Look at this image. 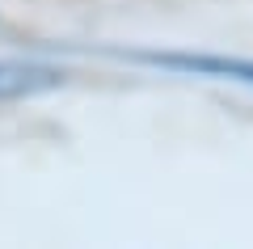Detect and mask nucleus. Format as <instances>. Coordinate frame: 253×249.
<instances>
[{"label": "nucleus", "mask_w": 253, "mask_h": 249, "mask_svg": "<svg viewBox=\"0 0 253 249\" xmlns=\"http://www.w3.org/2000/svg\"><path fill=\"white\" fill-rule=\"evenodd\" d=\"M131 63H148V68H169L186 72V76H215V80H236V85H253V59H232V55H186V51H118Z\"/></svg>", "instance_id": "obj_1"}, {"label": "nucleus", "mask_w": 253, "mask_h": 249, "mask_svg": "<svg viewBox=\"0 0 253 249\" xmlns=\"http://www.w3.org/2000/svg\"><path fill=\"white\" fill-rule=\"evenodd\" d=\"M68 85V72L51 63H26V59H0V101H26L42 98Z\"/></svg>", "instance_id": "obj_2"}]
</instances>
